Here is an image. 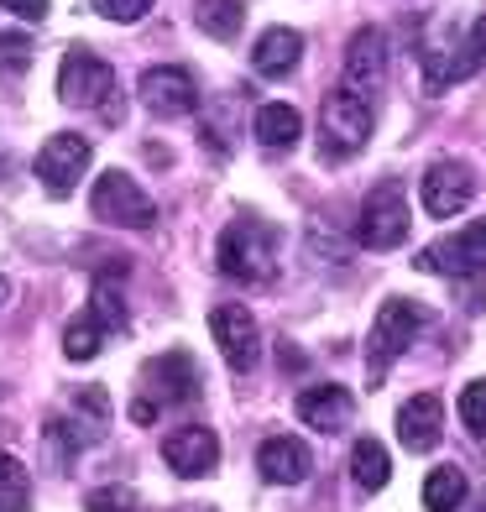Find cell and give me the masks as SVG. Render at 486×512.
Instances as JSON below:
<instances>
[{"instance_id": "obj_1", "label": "cell", "mask_w": 486, "mask_h": 512, "mask_svg": "<svg viewBox=\"0 0 486 512\" xmlns=\"http://www.w3.org/2000/svg\"><path fill=\"white\" fill-rule=\"evenodd\" d=\"M215 262L230 283H251L262 288L277 277V230L257 215H236L220 230V246H215Z\"/></svg>"}, {"instance_id": "obj_2", "label": "cell", "mask_w": 486, "mask_h": 512, "mask_svg": "<svg viewBox=\"0 0 486 512\" xmlns=\"http://www.w3.org/2000/svg\"><path fill=\"white\" fill-rule=\"evenodd\" d=\"M424 324H429V309L424 304H413V298H387L377 324H372V340H366V371H372L366 382L382 387L387 382V366L408 351L413 335H419Z\"/></svg>"}, {"instance_id": "obj_3", "label": "cell", "mask_w": 486, "mask_h": 512, "mask_svg": "<svg viewBox=\"0 0 486 512\" xmlns=\"http://www.w3.org/2000/svg\"><path fill=\"white\" fill-rule=\"evenodd\" d=\"M372 142V105L356 89H330L319 105V152L324 157H356Z\"/></svg>"}, {"instance_id": "obj_4", "label": "cell", "mask_w": 486, "mask_h": 512, "mask_svg": "<svg viewBox=\"0 0 486 512\" xmlns=\"http://www.w3.org/2000/svg\"><path fill=\"white\" fill-rule=\"evenodd\" d=\"M58 95L63 105H79V110H115V68L100 58V53H89V48H74V53H63L58 63Z\"/></svg>"}, {"instance_id": "obj_5", "label": "cell", "mask_w": 486, "mask_h": 512, "mask_svg": "<svg viewBox=\"0 0 486 512\" xmlns=\"http://www.w3.org/2000/svg\"><path fill=\"white\" fill-rule=\"evenodd\" d=\"M89 209H95L105 225H126V230H152V220H157V204L142 194V183L121 168L100 173L95 194H89Z\"/></svg>"}, {"instance_id": "obj_6", "label": "cell", "mask_w": 486, "mask_h": 512, "mask_svg": "<svg viewBox=\"0 0 486 512\" xmlns=\"http://www.w3.org/2000/svg\"><path fill=\"white\" fill-rule=\"evenodd\" d=\"M403 241H408V199H403V183L387 178L361 204V246L366 251H392Z\"/></svg>"}, {"instance_id": "obj_7", "label": "cell", "mask_w": 486, "mask_h": 512, "mask_svg": "<svg viewBox=\"0 0 486 512\" xmlns=\"http://www.w3.org/2000/svg\"><path fill=\"white\" fill-rule=\"evenodd\" d=\"M84 168H89V142L79 131H58V136H48L42 142V152H37V178H42V189H48L53 199H68L79 189V178H84Z\"/></svg>"}, {"instance_id": "obj_8", "label": "cell", "mask_w": 486, "mask_h": 512, "mask_svg": "<svg viewBox=\"0 0 486 512\" xmlns=\"http://www.w3.org/2000/svg\"><path fill=\"white\" fill-rule=\"evenodd\" d=\"M486 267V220H471L466 230L434 241L424 256H419V272H445V277H471Z\"/></svg>"}, {"instance_id": "obj_9", "label": "cell", "mask_w": 486, "mask_h": 512, "mask_svg": "<svg viewBox=\"0 0 486 512\" xmlns=\"http://www.w3.org/2000/svg\"><path fill=\"white\" fill-rule=\"evenodd\" d=\"M136 89H142V105L157 121H178V115L199 110V84H194L189 68H147Z\"/></svg>"}, {"instance_id": "obj_10", "label": "cell", "mask_w": 486, "mask_h": 512, "mask_svg": "<svg viewBox=\"0 0 486 512\" xmlns=\"http://www.w3.org/2000/svg\"><path fill=\"white\" fill-rule=\"evenodd\" d=\"M210 335H215V345H220V356H225L230 371H241V377H246V371L257 366L262 335H257V319H251L241 304H220L210 314Z\"/></svg>"}, {"instance_id": "obj_11", "label": "cell", "mask_w": 486, "mask_h": 512, "mask_svg": "<svg viewBox=\"0 0 486 512\" xmlns=\"http://www.w3.org/2000/svg\"><path fill=\"white\" fill-rule=\"evenodd\" d=\"M162 460H168L173 476L199 481V476H210L220 465V439H215V429H204V424H183V429H173L168 439H162Z\"/></svg>"}, {"instance_id": "obj_12", "label": "cell", "mask_w": 486, "mask_h": 512, "mask_svg": "<svg viewBox=\"0 0 486 512\" xmlns=\"http://www.w3.org/2000/svg\"><path fill=\"white\" fill-rule=\"evenodd\" d=\"M419 199H424V209L434 220H450L476 199V173L466 168V162H434V168L424 173V183H419Z\"/></svg>"}, {"instance_id": "obj_13", "label": "cell", "mask_w": 486, "mask_h": 512, "mask_svg": "<svg viewBox=\"0 0 486 512\" xmlns=\"http://www.w3.org/2000/svg\"><path fill=\"white\" fill-rule=\"evenodd\" d=\"M142 403L152 408H173V403H194L199 398V377H194V361L183 351H168L162 361H152L142 371Z\"/></svg>"}, {"instance_id": "obj_14", "label": "cell", "mask_w": 486, "mask_h": 512, "mask_svg": "<svg viewBox=\"0 0 486 512\" xmlns=\"http://www.w3.org/2000/svg\"><path fill=\"white\" fill-rule=\"evenodd\" d=\"M257 471H262V481H272V486H298V481H309L314 455H309L304 439L277 434V439H267V445L257 450Z\"/></svg>"}, {"instance_id": "obj_15", "label": "cell", "mask_w": 486, "mask_h": 512, "mask_svg": "<svg viewBox=\"0 0 486 512\" xmlns=\"http://www.w3.org/2000/svg\"><path fill=\"white\" fill-rule=\"evenodd\" d=\"M345 79H351L356 95H366V89H377L387 79V37L377 27H361L345 42Z\"/></svg>"}, {"instance_id": "obj_16", "label": "cell", "mask_w": 486, "mask_h": 512, "mask_svg": "<svg viewBox=\"0 0 486 512\" xmlns=\"http://www.w3.org/2000/svg\"><path fill=\"white\" fill-rule=\"evenodd\" d=\"M439 429H445V403L434 398V392H419V398H408L398 408V439L408 450H434L439 445Z\"/></svg>"}, {"instance_id": "obj_17", "label": "cell", "mask_w": 486, "mask_h": 512, "mask_svg": "<svg viewBox=\"0 0 486 512\" xmlns=\"http://www.w3.org/2000/svg\"><path fill=\"white\" fill-rule=\"evenodd\" d=\"M351 413H356V403H351V392L345 387H309L304 398H298V418H304L309 429H319V434H340L345 424H351Z\"/></svg>"}, {"instance_id": "obj_18", "label": "cell", "mask_w": 486, "mask_h": 512, "mask_svg": "<svg viewBox=\"0 0 486 512\" xmlns=\"http://www.w3.org/2000/svg\"><path fill=\"white\" fill-rule=\"evenodd\" d=\"M68 439L84 450V445H100V439L110 434V398H105V387H79L74 392V418H68Z\"/></svg>"}, {"instance_id": "obj_19", "label": "cell", "mask_w": 486, "mask_h": 512, "mask_svg": "<svg viewBox=\"0 0 486 512\" xmlns=\"http://www.w3.org/2000/svg\"><path fill=\"white\" fill-rule=\"evenodd\" d=\"M298 58H304V37L288 32V27H272V32H262V42L251 48V63H257V74H267V79H283V74H293Z\"/></svg>"}, {"instance_id": "obj_20", "label": "cell", "mask_w": 486, "mask_h": 512, "mask_svg": "<svg viewBox=\"0 0 486 512\" xmlns=\"http://www.w3.org/2000/svg\"><path fill=\"white\" fill-rule=\"evenodd\" d=\"M298 136H304V115H298L293 105H262L257 110V142L262 147H272V152H283V147H293Z\"/></svg>"}, {"instance_id": "obj_21", "label": "cell", "mask_w": 486, "mask_h": 512, "mask_svg": "<svg viewBox=\"0 0 486 512\" xmlns=\"http://www.w3.org/2000/svg\"><path fill=\"white\" fill-rule=\"evenodd\" d=\"M351 476L361 492H382V486L392 481V460H387V445L382 439H356L351 450Z\"/></svg>"}, {"instance_id": "obj_22", "label": "cell", "mask_w": 486, "mask_h": 512, "mask_svg": "<svg viewBox=\"0 0 486 512\" xmlns=\"http://www.w3.org/2000/svg\"><path fill=\"white\" fill-rule=\"evenodd\" d=\"M194 21L204 32H210L215 42H236L241 27H246V0H199Z\"/></svg>"}, {"instance_id": "obj_23", "label": "cell", "mask_w": 486, "mask_h": 512, "mask_svg": "<svg viewBox=\"0 0 486 512\" xmlns=\"http://www.w3.org/2000/svg\"><path fill=\"white\" fill-rule=\"evenodd\" d=\"M460 502H466V476H460L455 465L429 471V481H424V512H460Z\"/></svg>"}, {"instance_id": "obj_24", "label": "cell", "mask_w": 486, "mask_h": 512, "mask_svg": "<svg viewBox=\"0 0 486 512\" xmlns=\"http://www.w3.org/2000/svg\"><path fill=\"white\" fill-rule=\"evenodd\" d=\"M32 507V476L16 455H0V512H27Z\"/></svg>"}, {"instance_id": "obj_25", "label": "cell", "mask_w": 486, "mask_h": 512, "mask_svg": "<svg viewBox=\"0 0 486 512\" xmlns=\"http://www.w3.org/2000/svg\"><path fill=\"white\" fill-rule=\"evenodd\" d=\"M89 314H95V324H100L105 335H121L126 330V298H121V288H115L110 277H100L95 293H89Z\"/></svg>"}, {"instance_id": "obj_26", "label": "cell", "mask_w": 486, "mask_h": 512, "mask_svg": "<svg viewBox=\"0 0 486 512\" xmlns=\"http://www.w3.org/2000/svg\"><path fill=\"white\" fill-rule=\"evenodd\" d=\"M100 351H105V330L95 324V314H79L63 335V356L68 361H95Z\"/></svg>"}, {"instance_id": "obj_27", "label": "cell", "mask_w": 486, "mask_h": 512, "mask_svg": "<svg viewBox=\"0 0 486 512\" xmlns=\"http://www.w3.org/2000/svg\"><path fill=\"white\" fill-rule=\"evenodd\" d=\"M32 42L27 37H21V32H0V74H6V79H21V74H27V68H32Z\"/></svg>"}, {"instance_id": "obj_28", "label": "cell", "mask_w": 486, "mask_h": 512, "mask_svg": "<svg viewBox=\"0 0 486 512\" xmlns=\"http://www.w3.org/2000/svg\"><path fill=\"white\" fill-rule=\"evenodd\" d=\"M460 424H466V434L486 439V382H466V392H460Z\"/></svg>"}, {"instance_id": "obj_29", "label": "cell", "mask_w": 486, "mask_h": 512, "mask_svg": "<svg viewBox=\"0 0 486 512\" xmlns=\"http://www.w3.org/2000/svg\"><path fill=\"white\" fill-rule=\"evenodd\" d=\"M95 11L105 21H142L152 11V0H95Z\"/></svg>"}, {"instance_id": "obj_30", "label": "cell", "mask_w": 486, "mask_h": 512, "mask_svg": "<svg viewBox=\"0 0 486 512\" xmlns=\"http://www.w3.org/2000/svg\"><path fill=\"white\" fill-rule=\"evenodd\" d=\"M84 512H136V507H131V497H126V492H95Z\"/></svg>"}, {"instance_id": "obj_31", "label": "cell", "mask_w": 486, "mask_h": 512, "mask_svg": "<svg viewBox=\"0 0 486 512\" xmlns=\"http://www.w3.org/2000/svg\"><path fill=\"white\" fill-rule=\"evenodd\" d=\"M11 16H21V21H42L48 16V0H0Z\"/></svg>"}, {"instance_id": "obj_32", "label": "cell", "mask_w": 486, "mask_h": 512, "mask_svg": "<svg viewBox=\"0 0 486 512\" xmlns=\"http://www.w3.org/2000/svg\"><path fill=\"white\" fill-rule=\"evenodd\" d=\"M6 298H11V283H6V277H0V309H6Z\"/></svg>"}, {"instance_id": "obj_33", "label": "cell", "mask_w": 486, "mask_h": 512, "mask_svg": "<svg viewBox=\"0 0 486 512\" xmlns=\"http://www.w3.org/2000/svg\"><path fill=\"white\" fill-rule=\"evenodd\" d=\"M183 512H215V507H183Z\"/></svg>"}, {"instance_id": "obj_34", "label": "cell", "mask_w": 486, "mask_h": 512, "mask_svg": "<svg viewBox=\"0 0 486 512\" xmlns=\"http://www.w3.org/2000/svg\"><path fill=\"white\" fill-rule=\"evenodd\" d=\"M481 512H486V502H481Z\"/></svg>"}]
</instances>
